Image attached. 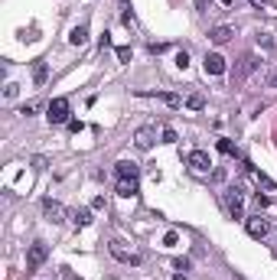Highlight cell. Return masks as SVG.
Wrapping results in <instances>:
<instances>
[{
	"mask_svg": "<svg viewBox=\"0 0 277 280\" xmlns=\"http://www.w3.org/2000/svg\"><path fill=\"white\" fill-rule=\"evenodd\" d=\"M271 85H277V72H274V75H271Z\"/></svg>",
	"mask_w": 277,
	"mask_h": 280,
	"instance_id": "24",
	"label": "cell"
},
{
	"mask_svg": "<svg viewBox=\"0 0 277 280\" xmlns=\"http://www.w3.org/2000/svg\"><path fill=\"white\" fill-rule=\"evenodd\" d=\"M118 59L121 62H130V49H127V46H121V49H118Z\"/></svg>",
	"mask_w": 277,
	"mask_h": 280,
	"instance_id": "19",
	"label": "cell"
},
{
	"mask_svg": "<svg viewBox=\"0 0 277 280\" xmlns=\"http://www.w3.org/2000/svg\"><path fill=\"white\" fill-rule=\"evenodd\" d=\"M68 43H72V46H85L88 43V26H85V23H79V26L68 33Z\"/></svg>",
	"mask_w": 277,
	"mask_h": 280,
	"instance_id": "11",
	"label": "cell"
},
{
	"mask_svg": "<svg viewBox=\"0 0 277 280\" xmlns=\"http://www.w3.org/2000/svg\"><path fill=\"white\" fill-rule=\"evenodd\" d=\"M205 72L209 75H222L225 72V59H222L219 52H209V56H205Z\"/></svg>",
	"mask_w": 277,
	"mask_h": 280,
	"instance_id": "9",
	"label": "cell"
},
{
	"mask_svg": "<svg viewBox=\"0 0 277 280\" xmlns=\"http://www.w3.org/2000/svg\"><path fill=\"white\" fill-rule=\"evenodd\" d=\"M130 176H141V166L134 160H121L118 163V180H130Z\"/></svg>",
	"mask_w": 277,
	"mask_h": 280,
	"instance_id": "10",
	"label": "cell"
},
{
	"mask_svg": "<svg viewBox=\"0 0 277 280\" xmlns=\"http://www.w3.org/2000/svg\"><path fill=\"white\" fill-rule=\"evenodd\" d=\"M118 196H137V176H130V180H118Z\"/></svg>",
	"mask_w": 277,
	"mask_h": 280,
	"instance_id": "13",
	"label": "cell"
},
{
	"mask_svg": "<svg viewBox=\"0 0 277 280\" xmlns=\"http://www.w3.org/2000/svg\"><path fill=\"white\" fill-rule=\"evenodd\" d=\"M232 36H235V33H232V26H215L212 33H209V40H212L215 46H222V43H228V40H232Z\"/></svg>",
	"mask_w": 277,
	"mask_h": 280,
	"instance_id": "12",
	"label": "cell"
},
{
	"mask_svg": "<svg viewBox=\"0 0 277 280\" xmlns=\"http://www.w3.org/2000/svg\"><path fill=\"white\" fill-rule=\"evenodd\" d=\"M111 254H114L118 261H124V264H141V261H144L137 251H127V248L121 244V241H111Z\"/></svg>",
	"mask_w": 277,
	"mask_h": 280,
	"instance_id": "5",
	"label": "cell"
},
{
	"mask_svg": "<svg viewBox=\"0 0 277 280\" xmlns=\"http://www.w3.org/2000/svg\"><path fill=\"white\" fill-rule=\"evenodd\" d=\"M245 228H248L251 238H267V235H271V222L261 219V215H251V219H245Z\"/></svg>",
	"mask_w": 277,
	"mask_h": 280,
	"instance_id": "3",
	"label": "cell"
},
{
	"mask_svg": "<svg viewBox=\"0 0 277 280\" xmlns=\"http://www.w3.org/2000/svg\"><path fill=\"white\" fill-rule=\"evenodd\" d=\"M219 150H222V153H228V157H235V153H238L232 140H219Z\"/></svg>",
	"mask_w": 277,
	"mask_h": 280,
	"instance_id": "16",
	"label": "cell"
},
{
	"mask_svg": "<svg viewBox=\"0 0 277 280\" xmlns=\"http://www.w3.org/2000/svg\"><path fill=\"white\" fill-rule=\"evenodd\" d=\"M46 118H49V124H68V101L52 98L49 108H46Z\"/></svg>",
	"mask_w": 277,
	"mask_h": 280,
	"instance_id": "1",
	"label": "cell"
},
{
	"mask_svg": "<svg viewBox=\"0 0 277 280\" xmlns=\"http://www.w3.org/2000/svg\"><path fill=\"white\" fill-rule=\"evenodd\" d=\"M255 68H258V59H255V56H245V59H241V68H238V79H245V75H251Z\"/></svg>",
	"mask_w": 277,
	"mask_h": 280,
	"instance_id": "14",
	"label": "cell"
},
{
	"mask_svg": "<svg viewBox=\"0 0 277 280\" xmlns=\"http://www.w3.org/2000/svg\"><path fill=\"white\" fill-rule=\"evenodd\" d=\"M176 65H180V68L189 65V56H186V52H180V56H176Z\"/></svg>",
	"mask_w": 277,
	"mask_h": 280,
	"instance_id": "20",
	"label": "cell"
},
{
	"mask_svg": "<svg viewBox=\"0 0 277 280\" xmlns=\"http://www.w3.org/2000/svg\"><path fill=\"white\" fill-rule=\"evenodd\" d=\"M36 82H46V65H43V62L36 65Z\"/></svg>",
	"mask_w": 277,
	"mask_h": 280,
	"instance_id": "21",
	"label": "cell"
},
{
	"mask_svg": "<svg viewBox=\"0 0 277 280\" xmlns=\"http://www.w3.org/2000/svg\"><path fill=\"white\" fill-rule=\"evenodd\" d=\"M134 144L141 147V150H150V147L157 144V127H141L134 134Z\"/></svg>",
	"mask_w": 277,
	"mask_h": 280,
	"instance_id": "6",
	"label": "cell"
},
{
	"mask_svg": "<svg viewBox=\"0 0 277 280\" xmlns=\"http://www.w3.org/2000/svg\"><path fill=\"white\" fill-rule=\"evenodd\" d=\"M72 222H75V225H88V222H91L88 208H79V212H72Z\"/></svg>",
	"mask_w": 277,
	"mask_h": 280,
	"instance_id": "15",
	"label": "cell"
},
{
	"mask_svg": "<svg viewBox=\"0 0 277 280\" xmlns=\"http://www.w3.org/2000/svg\"><path fill=\"white\" fill-rule=\"evenodd\" d=\"M186 104L192 108V111H199V108H202L205 101H202V95H189V98H186Z\"/></svg>",
	"mask_w": 277,
	"mask_h": 280,
	"instance_id": "17",
	"label": "cell"
},
{
	"mask_svg": "<svg viewBox=\"0 0 277 280\" xmlns=\"http://www.w3.org/2000/svg\"><path fill=\"white\" fill-rule=\"evenodd\" d=\"M258 43L264 46V49H271V36H267V33H261V36H258Z\"/></svg>",
	"mask_w": 277,
	"mask_h": 280,
	"instance_id": "22",
	"label": "cell"
},
{
	"mask_svg": "<svg viewBox=\"0 0 277 280\" xmlns=\"http://www.w3.org/2000/svg\"><path fill=\"white\" fill-rule=\"evenodd\" d=\"M225 205H228V212H232L235 219H245V212H241V208H245V196H241V189H238V186L225 192Z\"/></svg>",
	"mask_w": 277,
	"mask_h": 280,
	"instance_id": "4",
	"label": "cell"
},
{
	"mask_svg": "<svg viewBox=\"0 0 277 280\" xmlns=\"http://www.w3.org/2000/svg\"><path fill=\"white\" fill-rule=\"evenodd\" d=\"M173 267H176V270H189V261H186V258H176Z\"/></svg>",
	"mask_w": 277,
	"mask_h": 280,
	"instance_id": "18",
	"label": "cell"
},
{
	"mask_svg": "<svg viewBox=\"0 0 277 280\" xmlns=\"http://www.w3.org/2000/svg\"><path fill=\"white\" fill-rule=\"evenodd\" d=\"M49 258V248L43 244V241H36V244H29V251H26V270H36L40 264Z\"/></svg>",
	"mask_w": 277,
	"mask_h": 280,
	"instance_id": "2",
	"label": "cell"
},
{
	"mask_svg": "<svg viewBox=\"0 0 277 280\" xmlns=\"http://www.w3.org/2000/svg\"><path fill=\"white\" fill-rule=\"evenodd\" d=\"M43 212H46V219H49V222H65V208L62 205H59V202H52V199H46L43 202Z\"/></svg>",
	"mask_w": 277,
	"mask_h": 280,
	"instance_id": "8",
	"label": "cell"
},
{
	"mask_svg": "<svg viewBox=\"0 0 277 280\" xmlns=\"http://www.w3.org/2000/svg\"><path fill=\"white\" fill-rule=\"evenodd\" d=\"M222 4H225V7H232V0H222Z\"/></svg>",
	"mask_w": 277,
	"mask_h": 280,
	"instance_id": "25",
	"label": "cell"
},
{
	"mask_svg": "<svg viewBox=\"0 0 277 280\" xmlns=\"http://www.w3.org/2000/svg\"><path fill=\"white\" fill-rule=\"evenodd\" d=\"M173 280H189V277H186V274H176V277H173Z\"/></svg>",
	"mask_w": 277,
	"mask_h": 280,
	"instance_id": "23",
	"label": "cell"
},
{
	"mask_svg": "<svg viewBox=\"0 0 277 280\" xmlns=\"http://www.w3.org/2000/svg\"><path fill=\"white\" fill-rule=\"evenodd\" d=\"M189 166L196 169V173H209V166H212L209 153H205V150H192L189 153Z\"/></svg>",
	"mask_w": 277,
	"mask_h": 280,
	"instance_id": "7",
	"label": "cell"
},
{
	"mask_svg": "<svg viewBox=\"0 0 277 280\" xmlns=\"http://www.w3.org/2000/svg\"><path fill=\"white\" fill-rule=\"evenodd\" d=\"M251 4H264V0H251Z\"/></svg>",
	"mask_w": 277,
	"mask_h": 280,
	"instance_id": "26",
	"label": "cell"
}]
</instances>
